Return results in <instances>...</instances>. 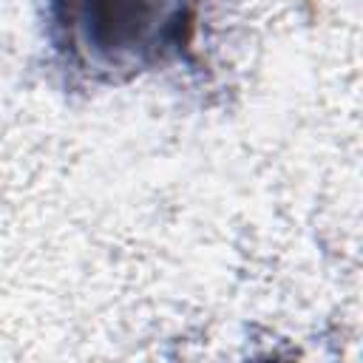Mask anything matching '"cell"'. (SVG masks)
<instances>
[{
	"label": "cell",
	"mask_w": 363,
	"mask_h": 363,
	"mask_svg": "<svg viewBox=\"0 0 363 363\" xmlns=\"http://www.w3.org/2000/svg\"><path fill=\"white\" fill-rule=\"evenodd\" d=\"M48 68L68 91H108L196 68L201 0H37Z\"/></svg>",
	"instance_id": "cell-1"
}]
</instances>
